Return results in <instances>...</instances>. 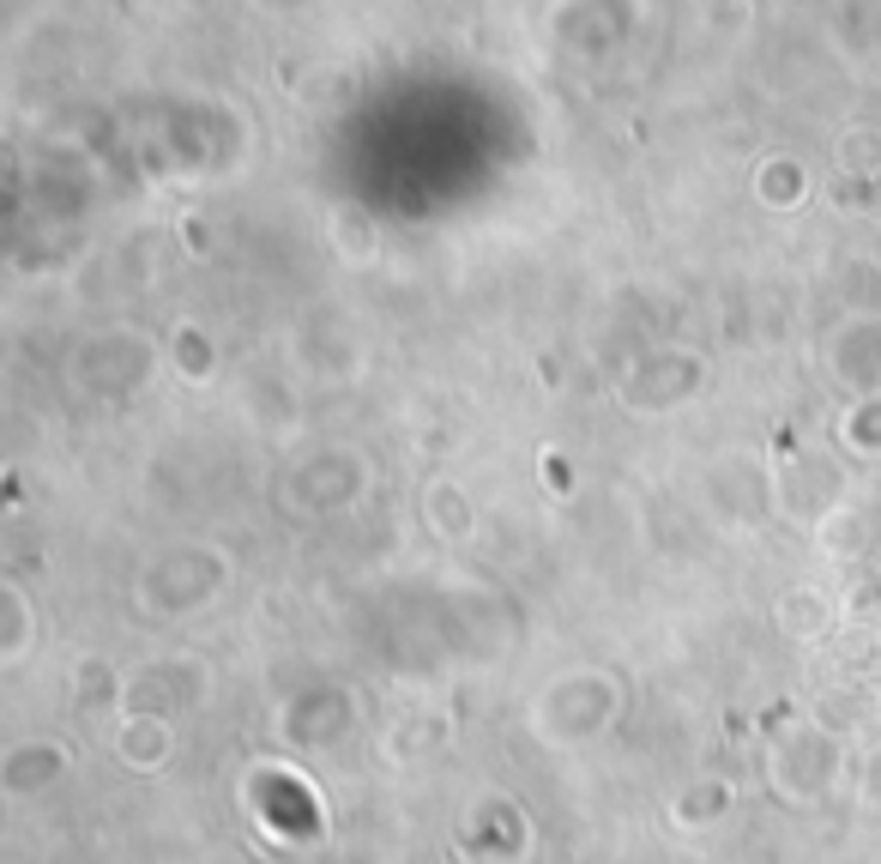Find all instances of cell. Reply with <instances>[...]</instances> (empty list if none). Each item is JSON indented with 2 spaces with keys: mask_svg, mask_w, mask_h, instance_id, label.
I'll return each instance as SVG.
<instances>
[{
  "mask_svg": "<svg viewBox=\"0 0 881 864\" xmlns=\"http://www.w3.org/2000/svg\"><path fill=\"white\" fill-rule=\"evenodd\" d=\"M845 170H881V134H851L839 152Z\"/></svg>",
  "mask_w": 881,
  "mask_h": 864,
  "instance_id": "1",
  "label": "cell"
}]
</instances>
